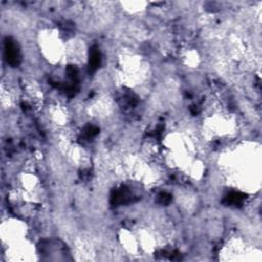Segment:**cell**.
I'll use <instances>...</instances> for the list:
<instances>
[{
	"instance_id": "6da1fadb",
	"label": "cell",
	"mask_w": 262,
	"mask_h": 262,
	"mask_svg": "<svg viewBox=\"0 0 262 262\" xmlns=\"http://www.w3.org/2000/svg\"><path fill=\"white\" fill-rule=\"evenodd\" d=\"M38 43L43 56L52 64L59 63L66 57V43L56 30H43L38 37Z\"/></svg>"
},
{
	"instance_id": "7a4b0ae2",
	"label": "cell",
	"mask_w": 262,
	"mask_h": 262,
	"mask_svg": "<svg viewBox=\"0 0 262 262\" xmlns=\"http://www.w3.org/2000/svg\"><path fill=\"white\" fill-rule=\"evenodd\" d=\"M27 234V225L23 220L7 218L1 223V238L4 245H10L24 239Z\"/></svg>"
},
{
	"instance_id": "3957f363",
	"label": "cell",
	"mask_w": 262,
	"mask_h": 262,
	"mask_svg": "<svg viewBox=\"0 0 262 262\" xmlns=\"http://www.w3.org/2000/svg\"><path fill=\"white\" fill-rule=\"evenodd\" d=\"M119 239L124 249L130 254H136L139 250V243L136 235L128 229H122L119 234Z\"/></svg>"
},
{
	"instance_id": "277c9868",
	"label": "cell",
	"mask_w": 262,
	"mask_h": 262,
	"mask_svg": "<svg viewBox=\"0 0 262 262\" xmlns=\"http://www.w3.org/2000/svg\"><path fill=\"white\" fill-rule=\"evenodd\" d=\"M184 58H185V63L188 64L189 67H196L200 62L199 54L194 50L187 51L186 54L184 55Z\"/></svg>"
}]
</instances>
